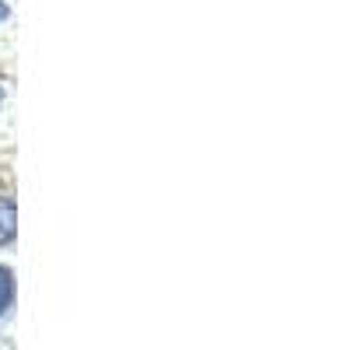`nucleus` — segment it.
<instances>
[{"label": "nucleus", "instance_id": "obj_1", "mask_svg": "<svg viewBox=\"0 0 350 350\" xmlns=\"http://www.w3.org/2000/svg\"><path fill=\"white\" fill-rule=\"evenodd\" d=\"M14 231H18V207L11 196H0V249L14 242Z\"/></svg>", "mask_w": 350, "mask_h": 350}, {"label": "nucleus", "instance_id": "obj_2", "mask_svg": "<svg viewBox=\"0 0 350 350\" xmlns=\"http://www.w3.org/2000/svg\"><path fill=\"white\" fill-rule=\"evenodd\" d=\"M14 308V270L0 262V319Z\"/></svg>", "mask_w": 350, "mask_h": 350}, {"label": "nucleus", "instance_id": "obj_3", "mask_svg": "<svg viewBox=\"0 0 350 350\" xmlns=\"http://www.w3.org/2000/svg\"><path fill=\"white\" fill-rule=\"evenodd\" d=\"M4 18H8V8H4V4H0V21H4Z\"/></svg>", "mask_w": 350, "mask_h": 350}, {"label": "nucleus", "instance_id": "obj_4", "mask_svg": "<svg viewBox=\"0 0 350 350\" xmlns=\"http://www.w3.org/2000/svg\"><path fill=\"white\" fill-rule=\"evenodd\" d=\"M0 98H4V95H0Z\"/></svg>", "mask_w": 350, "mask_h": 350}]
</instances>
